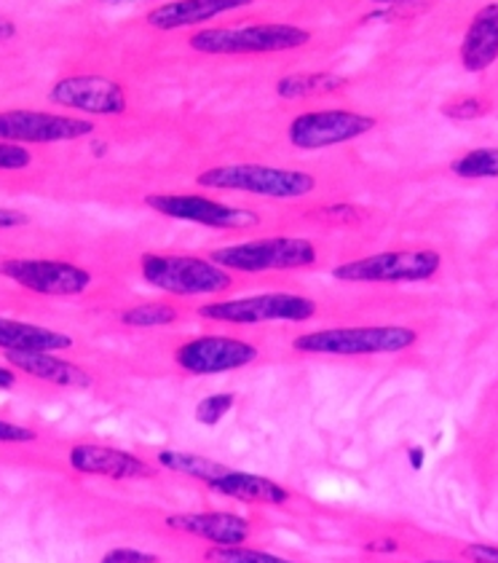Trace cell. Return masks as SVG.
<instances>
[{"instance_id": "obj_30", "label": "cell", "mask_w": 498, "mask_h": 563, "mask_svg": "<svg viewBox=\"0 0 498 563\" xmlns=\"http://www.w3.org/2000/svg\"><path fill=\"white\" fill-rule=\"evenodd\" d=\"M100 563H158V555L137 548H115L110 553H104Z\"/></svg>"}, {"instance_id": "obj_9", "label": "cell", "mask_w": 498, "mask_h": 563, "mask_svg": "<svg viewBox=\"0 0 498 563\" xmlns=\"http://www.w3.org/2000/svg\"><path fill=\"white\" fill-rule=\"evenodd\" d=\"M0 277L52 298L81 296L91 287V274L84 266L52 258H5L0 261Z\"/></svg>"}, {"instance_id": "obj_29", "label": "cell", "mask_w": 498, "mask_h": 563, "mask_svg": "<svg viewBox=\"0 0 498 563\" xmlns=\"http://www.w3.org/2000/svg\"><path fill=\"white\" fill-rule=\"evenodd\" d=\"M35 440H38V432L30 430V427L0 419V445H24L35 443Z\"/></svg>"}, {"instance_id": "obj_14", "label": "cell", "mask_w": 498, "mask_h": 563, "mask_svg": "<svg viewBox=\"0 0 498 563\" xmlns=\"http://www.w3.org/2000/svg\"><path fill=\"white\" fill-rule=\"evenodd\" d=\"M67 464L78 475H97L108 477V481H147V477H156L158 470H162L147 462V459L132 454V451L95 443L73 445L70 454H67Z\"/></svg>"}, {"instance_id": "obj_34", "label": "cell", "mask_w": 498, "mask_h": 563, "mask_svg": "<svg viewBox=\"0 0 498 563\" xmlns=\"http://www.w3.org/2000/svg\"><path fill=\"white\" fill-rule=\"evenodd\" d=\"M16 35V24L9 20V16L0 14V44H5V41H11Z\"/></svg>"}, {"instance_id": "obj_19", "label": "cell", "mask_w": 498, "mask_h": 563, "mask_svg": "<svg viewBox=\"0 0 498 563\" xmlns=\"http://www.w3.org/2000/svg\"><path fill=\"white\" fill-rule=\"evenodd\" d=\"M461 65L469 73H483L498 59V3H488L472 16L461 41Z\"/></svg>"}, {"instance_id": "obj_12", "label": "cell", "mask_w": 498, "mask_h": 563, "mask_svg": "<svg viewBox=\"0 0 498 563\" xmlns=\"http://www.w3.org/2000/svg\"><path fill=\"white\" fill-rule=\"evenodd\" d=\"M95 134V124L81 115L48 110H0V140L20 145L73 143Z\"/></svg>"}, {"instance_id": "obj_15", "label": "cell", "mask_w": 498, "mask_h": 563, "mask_svg": "<svg viewBox=\"0 0 498 563\" xmlns=\"http://www.w3.org/2000/svg\"><path fill=\"white\" fill-rule=\"evenodd\" d=\"M166 529L177 534L193 537L212 548H233L244 544L252 537V523L236 512L225 510H204V512H175L164 520Z\"/></svg>"}, {"instance_id": "obj_18", "label": "cell", "mask_w": 498, "mask_h": 563, "mask_svg": "<svg viewBox=\"0 0 498 563\" xmlns=\"http://www.w3.org/2000/svg\"><path fill=\"white\" fill-rule=\"evenodd\" d=\"M255 0H169L147 11V24L156 30H182L193 24H204L214 16L247 9Z\"/></svg>"}, {"instance_id": "obj_5", "label": "cell", "mask_w": 498, "mask_h": 563, "mask_svg": "<svg viewBox=\"0 0 498 563\" xmlns=\"http://www.w3.org/2000/svg\"><path fill=\"white\" fill-rule=\"evenodd\" d=\"M311 33L298 24L263 22L239 24V27H207L190 35L188 46L212 57H233V54H279L306 46Z\"/></svg>"}, {"instance_id": "obj_28", "label": "cell", "mask_w": 498, "mask_h": 563, "mask_svg": "<svg viewBox=\"0 0 498 563\" xmlns=\"http://www.w3.org/2000/svg\"><path fill=\"white\" fill-rule=\"evenodd\" d=\"M488 110V102L483 97H464V100H453L442 108V113L453 121H469V119H479V115Z\"/></svg>"}, {"instance_id": "obj_20", "label": "cell", "mask_w": 498, "mask_h": 563, "mask_svg": "<svg viewBox=\"0 0 498 563\" xmlns=\"http://www.w3.org/2000/svg\"><path fill=\"white\" fill-rule=\"evenodd\" d=\"M73 339L63 330L0 317V352H65Z\"/></svg>"}, {"instance_id": "obj_37", "label": "cell", "mask_w": 498, "mask_h": 563, "mask_svg": "<svg viewBox=\"0 0 498 563\" xmlns=\"http://www.w3.org/2000/svg\"><path fill=\"white\" fill-rule=\"evenodd\" d=\"M108 3H124V0H108Z\"/></svg>"}, {"instance_id": "obj_22", "label": "cell", "mask_w": 498, "mask_h": 563, "mask_svg": "<svg viewBox=\"0 0 498 563\" xmlns=\"http://www.w3.org/2000/svg\"><path fill=\"white\" fill-rule=\"evenodd\" d=\"M343 84L346 81L337 73H295L276 84V95L281 100H309V97L337 91Z\"/></svg>"}, {"instance_id": "obj_17", "label": "cell", "mask_w": 498, "mask_h": 563, "mask_svg": "<svg viewBox=\"0 0 498 563\" xmlns=\"http://www.w3.org/2000/svg\"><path fill=\"white\" fill-rule=\"evenodd\" d=\"M9 368L35 382H46L63 389H89L91 376L81 365L63 360L57 352H3Z\"/></svg>"}, {"instance_id": "obj_27", "label": "cell", "mask_w": 498, "mask_h": 563, "mask_svg": "<svg viewBox=\"0 0 498 563\" xmlns=\"http://www.w3.org/2000/svg\"><path fill=\"white\" fill-rule=\"evenodd\" d=\"M30 164H33V153L27 151V145L0 140V173H16Z\"/></svg>"}, {"instance_id": "obj_8", "label": "cell", "mask_w": 498, "mask_h": 563, "mask_svg": "<svg viewBox=\"0 0 498 563\" xmlns=\"http://www.w3.org/2000/svg\"><path fill=\"white\" fill-rule=\"evenodd\" d=\"M145 205L147 210L158 212L164 218L220 231H247L252 225L261 223L257 212L225 205V201L201 194H151L145 196Z\"/></svg>"}, {"instance_id": "obj_7", "label": "cell", "mask_w": 498, "mask_h": 563, "mask_svg": "<svg viewBox=\"0 0 498 563\" xmlns=\"http://www.w3.org/2000/svg\"><path fill=\"white\" fill-rule=\"evenodd\" d=\"M442 268V255L432 247L386 250V253L362 255V258L337 263L332 277L352 285H408L429 282Z\"/></svg>"}, {"instance_id": "obj_25", "label": "cell", "mask_w": 498, "mask_h": 563, "mask_svg": "<svg viewBox=\"0 0 498 563\" xmlns=\"http://www.w3.org/2000/svg\"><path fill=\"white\" fill-rule=\"evenodd\" d=\"M207 559L212 563H298L285 559V555L266 553V550L244 548V544H233V548H212L207 553Z\"/></svg>"}, {"instance_id": "obj_16", "label": "cell", "mask_w": 498, "mask_h": 563, "mask_svg": "<svg viewBox=\"0 0 498 563\" xmlns=\"http://www.w3.org/2000/svg\"><path fill=\"white\" fill-rule=\"evenodd\" d=\"M209 492L220 494V497H229L233 501H242V505H261V507H281L292 499V494L287 492L281 483L270 481L266 475L244 473V470H233L225 464L218 475L209 477L204 483Z\"/></svg>"}, {"instance_id": "obj_36", "label": "cell", "mask_w": 498, "mask_h": 563, "mask_svg": "<svg viewBox=\"0 0 498 563\" xmlns=\"http://www.w3.org/2000/svg\"><path fill=\"white\" fill-rule=\"evenodd\" d=\"M418 563H453V561H418Z\"/></svg>"}, {"instance_id": "obj_13", "label": "cell", "mask_w": 498, "mask_h": 563, "mask_svg": "<svg viewBox=\"0 0 498 563\" xmlns=\"http://www.w3.org/2000/svg\"><path fill=\"white\" fill-rule=\"evenodd\" d=\"M48 102L89 115H121L129 108L126 89L104 76L59 78L48 89Z\"/></svg>"}, {"instance_id": "obj_35", "label": "cell", "mask_w": 498, "mask_h": 563, "mask_svg": "<svg viewBox=\"0 0 498 563\" xmlns=\"http://www.w3.org/2000/svg\"><path fill=\"white\" fill-rule=\"evenodd\" d=\"M373 3H384V5H397V3H416V0H373Z\"/></svg>"}, {"instance_id": "obj_24", "label": "cell", "mask_w": 498, "mask_h": 563, "mask_svg": "<svg viewBox=\"0 0 498 563\" xmlns=\"http://www.w3.org/2000/svg\"><path fill=\"white\" fill-rule=\"evenodd\" d=\"M453 175L464 180H485V177H498V151L496 148H475L458 156L451 164Z\"/></svg>"}, {"instance_id": "obj_6", "label": "cell", "mask_w": 498, "mask_h": 563, "mask_svg": "<svg viewBox=\"0 0 498 563\" xmlns=\"http://www.w3.org/2000/svg\"><path fill=\"white\" fill-rule=\"evenodd\" d=\"M196 314L220 325H263V322H309L319 314V303L303 292H257V296L220 298L199 306Z\"/></svg>"}, {"instance_id": "obj_1", "label": "cell", "mask_w": 498, "mask_h": 563, "mask_svg": "<svg viewBox=\"0 0 498 563\" xmlns=\"http://www.w3.org/2000/svg\"><path fill=\"white\" fill-rule=\"evenodd\" d=\"M418 333L408 325H352L309 330L292 339L298 354L311 357H378L413 349Z\"/></svg>"}, {"instance_id": "obj_21", "label": "cell", "mask_w": 498, "mask_h": 563, "mask_svg": "<svg viewBox=\"0 0 498 563\" xmlns=\"http://www.w3.org/2000/svg\"><path fill=\"white\" fill-rule=\"evenodd\" d=\"M151 462L156 464V467L169 470V473L175 475H188L190 481H199V483H207L209 477H214L225 467V464L218 462V459L188 454V451H156Z\"/></svg>"}, {"instance_id": "obj_2", "label": "cell", "mask_w": 498, "mask_h": 563, "mask_svg": "<svg viewBox=\"0 0 498 563\" xmlns=\"http://www.w3.org/2000/svg\"><path fill=\"white\" fill-rule=\"evenodd\" d=\"M140 274L153 290L175 298L223 296L236 285L229 268L218 266L212 258L180 253H145L140 258Z\"/></svg>"}, {"instance_id": "obj_33", "label": "cell", "mask_w": 498, "mask_h": 563, "mask_svg": "<svg viewBox=\"0 0 498 563\" xmlns=\"http://www.w3.org/2000/svg\"><path fill=\"white\" fill-rule=\"evenodd\" d=\"M16 382H20V376H16V371L9 368V365H0V389L16 387Z\"/></svg>"}, {"instance_id": "obj_26", "label": "cell", "mask_w": 498, "mask_h": 563, "mask_svg": "<svg viewBox=\"0 0 498 563\" xmlns=\"http://www.w3.org/2000/svg\"><path fill=\"white\" fill-rule=\"evenodd\" d=\"M233 406H236V395H233V391H218V395H207L204 400L196 402L193 416L199 424L212 427V424H218L223 416H229Z\"/></svg>"}, {"instance_id": "obj_32", "label": "cell", "mask_w": 498, "mask_h": 563, "mask_svg": "<svg viewBox=\"0 0 498 563\" xmlns=\"http://www.w3.org/2000/svg\"><path fill=\"white\" fill-rule=\"evenodd\" d=\"M30 218L24 216L20 210H11V207H0V231H9V229H22L27 225Z\"/></svg>"}, {"instance_id": "obj_11", "label": "cell", "mask_w": 498, "mask_h": 563, "mask_svg": "<svg viewBox=\"0 0 498 563\" xmlns=\"http://www.w3.org/2000/svg\"><path fill=\"white\" fill-rule=\"evenodd\" d=\"M378 121L373 115L354 113V110H309L295 115L287 126V137L298 151H322L332 145L352 143L362 134L373 132Z\"/></svg>"}, {"instance_id": "obj_31", "label": "cell", "mask_w": 498, "mask_h": 563, "mask_svg": "<svg viewBox=\"0 0 498 563\" xmlns=\"http://www.w3.org/2000/svg\"><path fill=\"white\" fill-rule=\"evenodd\" d=\"M464 559L469 563H498V544H469L464 548Z\"/></svg>"}, {"instance_id": "obj_23", "label": "cell", "mask_w": 498, "mask_h": 563, "mask_svg": "<svg viewBox=\"0 0 498 563\" xmlns=\"http://www.w3.org/2000/svg\"><path fill=\"white\" fill-rule=\"evenodd\" d=\"M180 320V309L169 301H147V303H137L129 306V309L121 311V322L126 328H140V330H151V328H169Z\"/></svg>"}, {"instance_id": "obj_4", "label": "cell", "mask_w": 498, "mask_h": 563, "mask_svg": "<svg viewBox=\"0 0 498 563\" xmlns=\"http://www.w3.org/2000/svg\"><path fill=\"white\" fill-rule=\"evenodd\" d=\"M201 188L225 194H252L263 199H303L317 188V177L303 169L268 164H220L196 177Z\"/></svg>"}, {"instance_id": "obj_3", "label": "cell", "mask_w": 498, "mask_h": 563, "mask_svg": "<svg viewBox=\"0 0 498 563\" xmlns=\"http://www.w3.org/2000/svg\"><path fill=\"white\" fill-rule=\"evenodd\" d=\"M207 258L233 274L306 272L319 263V247L306 236H261L225 244Z\"/></svg>"}, {"instance_id": "obj_10", "label": "cell", "mask_w": 498, "mask_h": 563, "mask_svg": "<svg viewBox=\"0 0 498 563\" xmlns=\"http://www.w3.org/2000/svg\"><path fill=\"white\" fill-rule=\"evenodd\" d=\"M261 357V349L236 335H196L175 349V365L190 376L242 371Z\"/></svg>"}]
</instances>
